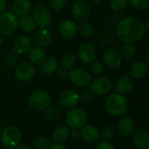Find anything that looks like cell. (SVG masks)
<instances>
[{"label": "cell", "instance_id": "obj_1", "mask_svg": "<svg viewBox=\"0 0 149 149\" xmlns=\"http://www.w3.org/2000/svg\"><path fill=\"white\" fill-rule=\"evenodd\" d=\"M146 33L144 23L138 17H127L121 19L116 26V35L124 44H134L140 41Z\"/></svg>", "mask_w": 149, "mask_h": 149}, {"label": "cell", "instance_id": "obj_2", "mask_svg": "<svg viewBox=\"0 0 149 149\" xmlns=\"http://www.w3.org/2000/svg\"><path fill=\"white\" fill-rule=\"evenodd\" d=\"M128 100L120 93H113L106 100L105 107L109 114L115 117H120L124 115L128 110Z\"/></svg>", "mask_w": 149, "mask_h": 149}, {"label": "cell", "instance_id": "obj_3", "mask_svg": "<svg viewBox=\"0 0 149 149\" xmlns=\"http://www.w3.org/2000/svg\"><path fill=\"white\" fill-rule=\"evenodd\" d=\"M65 122L71 129H80L87 122V113L83 108L72 107L65 115Z\"/></svg>", "mask_w": 149, "mask_h": 149}, {"label": "cell", "instance_id": "obj_4", "mask_svg": "<svg viewBox=\"0 0 149 149\" xmlns=\"http://www.w3.org/2000/svg\"><path fill=\"white\" fill-rule=\"evenodd\" d=\"M52 97L45 90H36L31 93L28 98V104L33 110L44 111L51 105Z\"/></svg>", "mask_w": 149, "mask_h": 149}, {"label": "cell", "instance_id": "obj_5", "mask_svg": "<svg viewBox=\"0 0 149 149\" xmlns=\"http://www.w3.org/2000/svg\"><path fill=\"white\" fill-rule=\"evenodd\" d=\"M21 132L14 126H8L3 129L0 134L1 143L6 148H15L21 141Z\"/></svg>", "mask_w": 149, "mask_h": 149}, {"label": "cell", "instance_id": "obj_6", "mask_svg": "<svg viewBox=\"0 0 149 149\" xmlns=\"http://www.w3.org/2000/svg\"><path fill=\"white\" fill-rule=\"evenodd\" d=\"M18 18L13 11H5L0 14V34L9 36L14 33L17 28Z\"/></svg>", "mask_w": 149, "mask_h": 149}, {"label": "cell", "instance_id": "obj_7", "mask_svg": "<svg viewBox=\"0 0 149 149\" xmlns=\"http://www.w3.org/2000/svg\"><path fill=\"white\" fill-rule=\"evenodd\" d=\"M32 18L36 24L42 28L47 27L52 21V16L50 10L43 4H38L33 8Z\"/></svg>", "mask_w": 149, "mask_h": 149}, {"label": "cell", "instance_id": "obj_8", "mask_svg": "<svg viewBox=\"0 0 149 149\" xmlns=\"http://www.w3.org/2000/svg\"><path fill=\"white\" fill-rule=\"evenodd\" d=\"M68 78L73 85L79 87H85L88 86L92 80L90 73L86 69L81 67L72 68L68 72Z\"/></svg>", "mask_w": 149, "mask_h": 149}, {"label": "cell", "instance_id": "obj_9", "mask_svg": "<svg viewBox=\"0 0 149 149\" xmlns=\"http://www.w3.org/2000/svg\"><path fill=\"white\" fill-rule=\"evenodd\" d=\"M96 54L97 52L94 45L88 41L81 43L78 48V57L85 65H91L95 60Z\"/></svg>", "mask_w": 149, "mask_h": 149}, {"label": "cell", "instance_id": "obj_10", "mask_svg": "<svg viewBox=\"0 0 149 149\" xmlns=\"http://www.w3.org/2000/svg\"><path fill=\"white\" fill-rule=\"evenodd\" d=\"M58 105L65 109H71L75 107L79 103V93L73 90L62 91L58 96Z\"/></svg>", "mask_w": 149, "mask_h": 149}, {"label": "cell", "instance_id": "obj_11", "mask_svg": "<svg viewBox=\"0 0 149 149\" xmlns=\"http://www.w3.org/2000/svg\"><path fill=\"white\" fill-rule=\"evenodd\" d=\"M90 84H91L90 86L91 92L96 95H100V96L106 95L112 89L111 80L104 76H100L94 79L93 81H91Z\"/></svg>", "mask_w": 149, "mask_h": 149}, {"label": "cell", "instance_id": "obj_12", "mask_svg": "<svg viewBox=\"0 0 149 149\" xmlns=\"http://www.w3.org/2000/svg\"><path fill=\"white\" fill-rule=\"evenodd\" d=\"M72 15L79 22H83L88 18L91 13V6L86 0H78L72 5Z\"/></svg>", "mask_w": 149, "mask_h": 149}, {"label": "cell", "instance_id": "obj_13", "mask_svg": "<svg viewBox=\"0 0 149 149\" xmlns=\"http://www.w3.org/2000/svg\"><path fill=\"white\" fill-rule=\"evenodd\" d=\"M34 75L35 68L33 65L29 62L20 63L15 70V76L20 81H29Z\"/></svg>", "mask_w": 149, "mask_h": 149}, {"label": "cell", "instance_id": "obj_14", "mask_svg": "<svg viewBox=\"0 0 149 149\" xmlns=\"http://www.w3.org/2000/svg\"><path fill=\"white\" fill-rule=\"evenodd\" d=\"M80 138L88 144L99 142L100 139V130L93 125H85L80 128Z\"/></svg>", "mask_w": 149, "mask_h": 149}, {"label": "cell", "instance_id": "obj_15", "mask_svg": "<svg viewBox=\"0 0 149 149\" xmlns=\"http://www.w3.org/2000/svg\"><path fill=\"white\" fill-rule=\"evenodd\" d=\"M102 60L105 65L111 69H117L122 64L121 55L114 50H107L102 54Z\"/></svg>", "mask_w": 149, "mask_h": 149}, {"label": "cell", "instance_id": "obj_16", "mask_svg": "<svg viewBox=\"0 0 149 149\" xmlns=\"http://www.w3.org/2000/svg\"><path fill=\"white\" fill-rule=\"evenodd\" d=\"M31 45H32V43L29 37L25 35H20L14 40L12 47L16 54L22 55L30 52Z\"/></svg>", "mask_w": 149, "mask_h": 149}, {"label": "cell", "instance_id": "obj_17", "mask_svg": "<svg viewBox=\"0 0 149 149\" xmlns=\"http://www.w3.org/2000/svg\"><path fill=\"white\" fill-rule=\"evenodd\" d=\"M134 130V122L131 118L123 117L121 118L117 125L118 134L122 138H127L132 134Z\"/></svg>", "mask_w": 149, "mask_h": 149}, {"label": "cell", "instance_id": "obj_18", "mask_svg": "<svg viewBox=\"0 0 149 149\" xmlns=\"http://www.w3.org/2000/svg\"><path fill=\"white\" fill-rule=\"evenodd\" d=\"M58 31L59 34L67 39H71L74 38L78 32V28L76 24L69 19L64 20L60 23L59 27H58Z\"/></svg>", "mask_w": 149, "mask_h": 149}, {"label": "cell", "instance_id": "obj_19", "mask_svg": "<svg viewBox=\"0 0 149 149\" xmlns=\"http://www.w3.org/2000/svg\"><path fill=\"white\" fill-rule=\"evenodd\" d=\"M134 79L131 76L124 75L118 79L115 86V91L118 93L125 94L129 93L134 88Z\"/></svg>", "mask_w": 149, "mask_h": 149}, {"label": "cell", "instance_id": "obj_20", "mask_svg": "<svg viewBox=\"0 0 149 149\" xmlns=\"http://www.w3.org/2000/svg\"><path fill=\"white\" fill-rule=\"evenodd\" d=\"M133 141L137 149L149 148V134L145 129H139L135 132Z\"/></svg>", "mask_w": 149, "mask_h": 149}, {"label": "cell", "instance_id": "obj_21", "mask_svg": "<svg viewBox=\"0 0 149 149\" xmlns=\"http://www.w3.org/2000/svg\"><path fill=\"white\" fill-rule=\"evenodd\" d=\"M52 33L46 28L39 29L35 35L36 43L39 45V47H46L50 45L52 42Z\"/></svg>", "mask_w": 149, "mask_h": 149}, {"label": "cell", "instance_id": "obj_22", "mask_svg": "<svg viewBox=\"0 0 149 149\" xmlns=\"http://www.w3.org/2000/svg\"><path fill=\"white\" fill-rule=\"evenodd\" d=\"M39 65V72L43 75H51L57 71L58 63L56 58L49 57L45 58L44 61L41 62Z\"/></svg>", "mask_w": 149, "mask_h": 149}, {"label": "cell", "instance_id": "obj_23", "mask_svg": "<svg viewBox=\"0 0 149 149\" xmlns=\"http://www.w3.org/2000/svg\"><path fill=\"white\" fill-rule=\"evenodd\" d=\"M36 26L37 24L34 19L32 18V17L29 15H24L18 18L17 27H19V29L24 32H26V33L32 32L36 29Z\"/></svg>", "mask_w": 149, "mask_h": 149}, {"label": "cell", "instance_id": "obj_24", "mask_svg": "<svg viewBox=\"0 0 149 149\" xmlns=\"http://www.w3.org/2000/svg\"><path fill=\"white\" fill-rule=\"evenodd\" d=\"M31 8V0H15L12 4V10L17 16L27 15Z\"/></svg>", "mask_w": 149, "mask_h": 149}, {"label": "cell", "instance_id": "obj_25", "mask_svg": "<svg viewBox=\"0 0 149 149\" xmlns=\"http://www.w3.org/2000/svg\"><path fill=\"white\" fill-rule=\"evenodd\" d=\"M148 68V66L144 62L137 61V62L134 63L130 67V70H129L130 76L135 79H142L147 74Z\"/></svg>", "mask_w": 149, "mask_h": 149}, {"label": "cell", "instance_id": "obj_26", "mask_svg": "<svg viewBox=\"0 0 149 149\" xmlns=\"http://www.w3.org/2000/svg\"><path fill=\"white\" fill-rule=\"evenodd\" d=\"M70 137V128L65 126H61L54 129L52 138L57 143H64Z\"/></svg>", "mask_w": 149, "mask_h": 149}, {"label": "cell", "instance_id": "obj_27", "mask_svg": "<svg viewBox=\"0 0 149 149\" xmlns=\"http://www.w3.org/2000/svg\"><path fill=\"white\" fill-rule=\"evenodd\" d=\"M46 57V52L42 47H34L29 52V59L33 64H40Z\"/></svg>", "mask_w": 149, "mask_h": 149}, {"label": "cell", "instance_id": "obj_28", "mask_svg": "<svg viewBox=\"0 0 149 149\" xmlns=\"http://www.w3.org/2000/svg\"><path fill=\"white\" fill-rule=\"evenodd\" d=\"M77 63V57L72 52H66L63 55L61 59V65L65 70L72 69Z\"/></svg>", "mask_w": 149, "mask_h": 149}, {"label": "cell", "instance_id": "obj_29", "mask_svg": "<svg viewBox=\"0 0 149 149\" xmlns=\"http://www.w3.org/2000/svg\"><path fill=\"white\" fill-rule=\"evenodd\" d=\"M136 48L133 44H124L121 47V58L127 60H131L136 56Z\"/></svg>", "mask_w": 149, "mask_h": 149}, {"label": "cell", "instance_id": "obj_30", "mask_svg": "<svg viewBox=\"0 0 149 149\" xmlns=\"http://www.w3.org/2000/svg\"><path fill=\"white\" fill-rule=\"evenodd\" d=\"M58 115H59L58 109L53 105H50L44 110V117L47 121L53 122L57 120V119L58 118Z\"/></svg>", "mask_w": 149, "mask_h": 149}, {"label": "cell", "instance_id": "obj_31", "mask_svg": "<svg viewBox=\"0 0 149 149\" xmlns=\"http://www.w3.org/2000/svg\"><path fill=\"white\" fill-rule=\"evenodd\" d=\"M77 28L79 34L83 37H91L94 32V27L89 22H86V21L80 22L79 27Z\"/></svg>", "mask_w": 149, "mask_h": 149}, {"label": "cell", "instance_id": "obj_32", "mask_svg": "<svg viewBox=\"0 0 149 149\" xmlns=\"http://www.w3.org/2000/svg\"><path fill=\"white\" fill-rule=\"evenodd\" d=\"M100 133V137L105 141H111L115 137V129L113 127L109 125L104 127Z\"/></svg>", "mask_w": 149, "mask_h": 149}, {"label": "cell", "instance_id": "obj_33", "mask_svg": "<svg viewBox=\"0 0 149 149\" xmlns=\"http://www.w3.org/2000/svg\"><path fill=\"white\" fill-rule=\"evenodd\" d=\"M33 146L37 149H47L50 146L49 140L44 135H38L33 139Z\"/></svg>", "mask_w": 149, "mask_h": 149}, {"label": "cell", "instance_id": "obj_34", "mask_svg": "<svg viewBox=\"0 0 149 149\" xmlns=\"http://www.w3.org/2000/svg\"><path fill=\"white\" fill-rule=\"evenodd\" d=\"M128 5V0H112L110 3L111 9L115 12L124 10Z\"/></svg>", "mask_w": 149, "mask_h": 149}, {"label": "cell", "instance_id": "obj_35", "mask_svg": "<svg viewBox=\"0 0 149 149\" xmlns=\"http://www.w3.org/2000/svg\"><path fill=\"white\" fill-rule=\"evenodd\" d=\"M128 3L134 8L140 10H147L149 6V0H128Z\"/></svg>", "mask_w": 149, "mask_h": 149}, {"label": "cell", "instance_id": "obj_36", "mask_svg": "<svg viewBox=\"0 0 149 149\" xmlns=\"http://www.w3.org/2000/svg\"><path fill=\"white\" fill-rule=\"evenodd\" d=\"M91 70L96 75H102L105 72V65L100 61H93L91 64Z\"/></svg>", "mask_w": 149, "mask_h": 149}, {"label": "cell", "instance_id": "obj_37", "mask_svg": "<svg viewBox=\"0 0 149 149\" xmlns=\"http://www.w3.org/2000/svg\"><path fill=\"white\" fill-rule=\"evenodd\" d=\"M17 61H18V57L17 54H16L15 52H10L4 58V63L9 67L14 66L17 63Z\"/></svg>", "mask_w": 149, "mask_h": 149}, {"label": "cell", "instance_id": "obj_38", "mask_svg": "<svg viewBox=\"0 0 149 149\" xmlns=\"http://www.w3.org/2000/svg\"><path fill=\"white\" fill-rule=\"evenodd\" d=\"M79 101L83 103H89L93 99V93L91 92V90H83L79 94Z\"/></svg>", "mask_w": 149, "mask_h": 149}, {"label": "cell", "instance_id": "obj_39", "mask_svg": "<svg viewBox=\"0 0 149 149\" xmlns=\"http://www.w3.org/2000/svg\"><path fill=\"white\" fill-rule=\"evenodd\" d=\"M66 0H49V4L52 10H59L65 7Z\"/></svg>", "mask_w": 149, "mask_h": 149}, {"label": "cell", "instance_id": "obj_40", "mask_svg": "<svg viewBox=\"0 0 149 149\" xmlns=\"http://www.w3.org/2000/svg\"><path fill=\"white\" fill-rule=\"evenodd\" d=\"M94 149H115L114 146L110 143V141H100L97 144Z\"/></svg>", "mask_w": 149, "mask_h": 149}, {"label": "cell", "instance_id": "obj_41", "mask_svg": "<svg viewBox=\"0 0 149 149\" xmlns=\"http://www.w3.org/2000/svg\"><path fill=\"white\" fill-rule=\"evenodd\" d=\"M56 72V77L58 79H65L67 77H68V72L64 68H60V69H57V71L55 72Z\"/></svg>", "mask_w": 149, "mask_h": 149}, {"label": "cell", "instance_id": "obj_42", "mask_svg": "<svg viewBox=\"0 0 149 149\" xmlns=\"http://www.w3.org/2000/svg\"><path fill=\"white\" fill-rule=\"evenodd\" d=\"M70 137L75 141L80 139V130L79 129H72V131H70Z\"/></svg>", "mask_w": 149, "mask_h": 149}, {"label": "cell", "instance_id": "obj_43", "mask_svg": "<svg viewBox=\"0 0 149 149\" xmlns=\"http://www.w3.org/2000/svg\"><path fill=\"white\" fill-rule=\"evenodd\" d=\"M47 149H68L65 145H64L63 143H54L49 146V148Z\"/></svg>", "mask_w": 149, "mask_h": 149}, {"label": "cell", "instance_id": "obj_44", "mask_svg": "<svg viewBox=\"0 0 149 149\" xmlns=\"http://www.w3.org/2000/svg\"><path fill=\"white\" fill-rule=\"evenodd\" d=\"M6 7V0H0V14L3 13Z\"/></svg>", "mask_w": 149, "mask_h": 149}, {"label": "cell", "instance_id": "obj_45", "mask_svg": "<svg viewBox=\"0 0 149 149\" xmlns=\"http://www.w3.org/2000/svg\"><path fill=\"white\" fill-rule=\"evenodd\" d=\"M15 149H30L29 148V147L28 146H26V145H24V144H18L16 148H15Z\"/></svg>", "mask_w": 149, "mask_h": 149}, {"label": "cell", "instance_id": "obj_46", "mask_svg": "<svg viewBox=\"0 0 149 149\" xmlns=\"http://www.w3.org/2000/svg\"><path fill=\"white\" fill-rule=\"evenodd\" d=\"M3 43H4L3 37V35H1V34H0V47L3 45Z\"/></svg>", "mask_w": 149, "mask_h": 149}, {"label": "cell", "instance_id": "obj_47", "mask_svg": "<svg viewBox=\"0 0 149 149\" xmlns=\"http://www.w3.org/2000/svg\"><path fill=\"white\" fill-rule=\"evenodd\" d=\"M92 2H93V3H101L103 0H91Z\"/></svg>", "mask_w": 149, "mask_h": 149}, {"label": "cell", "instance_id": "obj_48", "mask_svg": "<svg viewBox=\"0 0 149 149\" xmlns=\"http://www.w3.org/2000/svg\"><path fill=\"white\" fill-rule=\"evenodd\" d=\"M123 149H134V148H131V147H127V148H123Z\"/></svg>", "mask_w": 149, "mask_h": 149}, {"label": "cell", "instance_id": "obj_49", "mask_svg": "<svg viewBox=\"0 0 149 149\" xmlns=\"http://www.w3.org/2000/svg\"><path fill=\"white\" fill-rule=\"evenodd\" d=\"M1 132H2V127H1V125H0V134H1Z\"/></svg>", "mask_w": 149, "mask_h": 149}]
</instances>
